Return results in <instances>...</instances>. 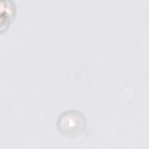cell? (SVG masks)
Instances as JSON below:
<instances>
[{
	"label": "cell",
	"mask_w": 149,
	"mask_h": 149,
	"mask_svg": "<svg viewBox=\"0 0 149 149\" xmlns=\"http://www.w3.org/2000/svg\"><path fill=\"white\" fill-rule=\"evenodd\" d=\"M59 132L63 136L74 137L81 134L86 127V120L80 111L66 110L58 117L56 122Z\"/></svg>",
	"instance_id": "1"
}]
</instances>
